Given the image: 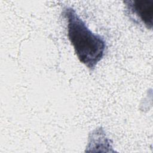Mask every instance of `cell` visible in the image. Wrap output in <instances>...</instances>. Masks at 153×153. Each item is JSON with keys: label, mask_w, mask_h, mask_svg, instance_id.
<instances>
[{"label": "cell", "mask_w": 153, "mask_h": 153, "mask_svg": "<svg viewBox=\"0 0 153 153\" xmlns=\"http://www.w3.org/2000/svg\"><path fill=\"white\" fill-rule=\"evenodd\" d=\"M62 14L68 23V36L79 60L93 71L103 59L106 48L105 39L93 33L72 7L66 6Z\"/></svg>", "instance_id": "cell-1"}, {"label": "cell", "mask_w": 153, "mask_h": 153, "mask_svg": "<svg viewBox=\"0 0 153 153\" xmlns=\"http://www.w3.org/2000/svg\"><path fill=\"white\" fill-rule=\"evenodd\" d=\"M124 3L130 18L139 24H142L147 29H152L153 22L152 0L126 1Z\"/></svg>", "instance_id": "cell-2"}]
</instances>
